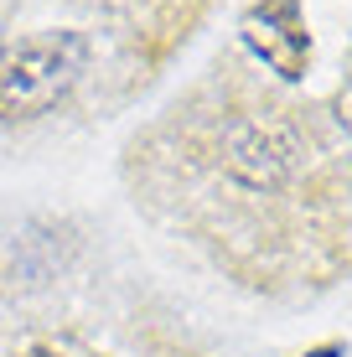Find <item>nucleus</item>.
Masks as SVG:
<instances>
[{
  "mask_svg": "<svg viewBox=\"0 0 352 357\" xmlns=\"http://www.w3.org/2000/svg\"><path fill=\"white\" fill-rule=\"evenodd\" d=\"M89 68V42L78 31H42L0 57V119H36L63 98Z\"/></svg>",
  "mask_w": 352,
  "mask_h": 357,
  "instance_id": "nucleus-1",
  "label": "nucleus"
},
{
  "mask_svg": "<svg viewBox=\"0 0 352 357\" xmlns=\"http://www.w3.org/2000/svg\"><path fill=\"white\" fill-rule=\"evenodd\" d=\"M300 166V130L285 119H234L223 130V171L244 192H275Z\"/></svg>",
  "mask_w": 352,
  "mask_h": 357,
  "instance_id": "nucleus-2",
  "label": "nucleus"
},
{
  "mask_svg": "<svg viewBox=\"0 0 352 357\" xmlns=\"http://www.w3.org/2000/svg\"><path fill=\"white\" fill-rule=\"evenodd\" d=\"M244 36H249V47H254V52H259L275 73H280V78H300L306 52H311L306 21H300V0H270V6L249 10Z\"/></svg>",
  "mask_w": 352,
  "mask_h": 357,
  "instance_id": "nucleus-3",
  "label": "nucleus"
},
{
  "mask_svg": "<svg viewBox=\"0 0 352 357\" xmlns=\"http://www.w3.org/2000/svg\"><path fill=\"white\" fill-rule=\"evenodd\" d=\"M26 357H57V352H42V347H36V352H26Z\"/></svg>",
  "mask_w": 352,
  "mask_h": 357,
  "instance_id": "nucleus-4",
  "label": "nucleus"
}]
</instances>
